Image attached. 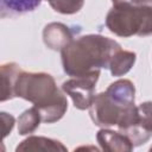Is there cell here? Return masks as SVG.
<instances>
[{"label": "cell", "mask_w": 152, "mask_h": 152, "mask_svg": "<svg viewBox=\"0 0 152 152\" xmlns=\"http://www.w3.org/2000/svg\"><path fill=\"white\" fill-rule=\"evenodd\" d=\"M138 108L134 107V87L131 81L121 80L94 97L90 115L96 125H118L126 133L135 122Z\"/></svg>", "instance_id": "1"}, {"label": "cell", "mask_w": 152, "mask_h": 152, "mask_svg": "<svg viewBox=\"0 0 152 152\" xmlns=\"http://www.w3.org/2000/svg\"><path fill=\"white\" fill-rule=\"evenodd\" d=\"M120 45L102 36H84L70 42L62 50L64 71L70 76H82L100 68H109Z\"/></svg>", "instance_id": "2"}, {"label": "cell", "mask_w": 152, "mask_h": 152, "mask_svg": "<svg viewBox=\"0 0 152 152\" xmlns=\"http://www.w3.org/2000/svg\"><path fill=\"white\" fill-rule=\"evenodd\" d=\"M13 94L31 101L44 122L57 121L68 108L66 99L58 91L53 78L48 74L20 71L14 83Z\"/></svg>", "instance_id": "3"}, {"label": "cell", "mask_w": 152, "mask_h": 152, "mask_svg": "<svg viewBox=\"0 0 152 152\" xmlns=\"http://www.w3.org/2000/svg\"><path fill=\"white\" fill-rule=\"evenodd\" d=\"M109 11L106 25L121 37L147 36L152 33V7L118 2Z\"/></svg>", "instance_id": "4"}, {"label": "cell", "mask_w": 152, "mask_h": 152, "mask_svg": "<svg viewBox=\"0 0 152 152\" xmlns=\"http://www.w3.org/2000/svg\"><path fill=\"white\" fill-rule=\"evenodd\" d=\"M99 74L100 70H94L63 83V90L71 96L75 107L86 109L91 106L95 97L94 87L99 78Z\"/></svg>", "instance_id": "5"}, {"label": "cell", "mask_w": 152, "mask_h": 152, "mask_svg": "<svg viewBox=\"0 0 152 152\" xmlns=\"http://www.w3.org/2000/svg\"><path fill=\"white\" fill-rule=\"evenodd\" d=\"M138 108V115L134 125L125 133V135L137 145L146 141L152 134V102L141 103Z\"/></svg>", "instance_id": "6"}, {"label": "cell", "mask_w": 152, "mask_h": 152, "mask_svg": "<svg viewBox=\"0 0 152 152\" xmlns=\"http://www.w3.org/2000/svg\"><path fill=\"white\" fill-rule=\"evenodd\" d=\"M68 38L71 39V36L68 31V27H65L62 24H50L44 30V40L45 44L49 45L51 49H63L70 42L63 39Z\"/></svg>", "instance_id": "7"}, {"label": "cell", "mask_w": 152, "mask_h": 152, "mask_svg": "<svg viewBox=\"0 0 152 152\" xmlns=\"http://www.w3.org/2000/svg\"><path fill=\"white\" fill-rule=\"evenodd\" d=\"M40 0H1V17L24 14L36 10Z\"/></svg>", "instance_id": "8"}, {"label": "cell", "mask_w": 152, "mask_h": 152, "mask_svg": "<svg viewBox=\"0 0 152 152\" xmlns=\"http://www.w3.org/2000/svg\"><path fill=\"white\" fill-rule=\"evenodd\" d=\"M20 68L14 64H4L1 66V78H2V96L1 101H6L8 99L14 97V83L20 72Z\"/></svg>", "instance_id": "9"}, {"label": "cell", "mask_w": 152, "mask_h": 152, "mask_svg": "<svg viewBox=\"0 0 152 152\" xmlns=\"http://www.w3.org/2000/svg\"><path fill=\"white\" fill-rule=\"evenodd\" d=\"M134 59H135V55L134 53L128 52V51H122L120 49L113 56L112 62L109 64L112 74L115 75V76H120L122 74H126L131 69L132 64L134 63Z\"/></svg>", "instance_id": "10"}, {"label": "cell", "mask_w": 152, "mask_h": 152, "mask_svg": "<svg viewBox=\"0 0 152 152\" xmlns=\"http://www.w3.org/2000/svg\"><path fill=\"white\" fill-rule=\"evenodd\" d=\"M42 116L36 107L27 109L23 115L19 118V133L20 134H27L34 131L39 126Z\"/></svg>", "instance_id": "11"}, {"label": "cell", "mask_w": 152, "mask_h": 152, "mask_svg": "<svg viewBox=\"0 0 152 152\" xmlns=\"http://www.w3.org/2000/svg\"><path fill=\"white\" fill-rule=\"evenodd\" d=\"M56 142L57 141L46 139V138L43 139V138L31 137L26 139L25 141H23V144L17 147V151L19 150H58V148L64 150L62 145L56 144Z\"/></svg>", "instance_id": "12"}, {"label": "cell", "mask_w": 152, "mask_h": 152, "mask_svg": "<svg viewBox=\"0 0 152 152\" xmlns=\"http://www.w3.org/2000/svg\"><path fill=\"white\" fill-rule=\"evenodd\" d=\"M49 2L55 11L65 14L80 11L83 5V0H49Z\"/></svg>", "instance_id": "13"}, {"label": "cell", "mask_w": 152, "mask_h": 152, "mask_svg": "<svg viewBox=\"0 0 152 152\" xmlns=\"http://www.w3.org/2000/svg\"><path fill=\"white\" fill-rule=\"evenodd\" d=\"M124 2V4H131V5H140V6H148L152 7V0H113V4Z\"/></svg>", "instance_id": "14"}]
</instances>
